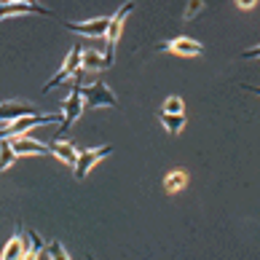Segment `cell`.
Masks as SVG:
<instances>
[{
  "label": "cell",
  "instance_id": "cell-16",
  "mask_svg": "<svg viewBox=\"0 0 260 260\" xmlns=\"http://www.w3.org/2000/svg\"><path fill=\"white\" fill-rule=\"evenodd\" d=\"M83 70L86 73H94V70H108V59L97 51H83Z\"/></svg>",
  "mask_w": 260,
  "mask_h": 260
},
{
  "label": "cell",
  "instance_id": "cell-22",
  "mask_svg": "<svg viewBox=\"0 0 260 260\" xmlns=\"http://www.w3.org/2000/svg\"><path fill=\"white\" fill-rule=\"evenodd\" d=\"M242 56H244V59H255V56H260V46H255V49H247V51H242Z\"/></svg>",
  "mask_w": 260,
  "mask_h": 260
},
{
  "label": "cell",
  "instance_id": "cell-9",
  "mask_svg": "<svg viewBox=\"0 0 260 260\" xmlns=\"http://www.w3.org/2000/svg\"><path fill=\"white\" fill-rule=\"evenodd\" d=\"M156 51H169V54H180V56H201L204 46L190 38H175V41H164L156 46Z\"/></svg>",
  "mask_w": 260,
  "mask_h": 260
},
{
  "label": "cell",
  "instance_id": "cell-19",
  "mask_svg": "<svg viewBox=\"0 0 260 260\" xmlns=\"http://www.w3.org/2000/svg\"><path fill=\"white\" fill-rule=\"evenodd\" d=\"M41 257H54V260H67L70 255L64 252V247L59 244V242H51V244H46V249H43V255Z\"/></svg>",
  "mask_w": 260,
  "mask_h": 260
},
{
  "label": "cell",
  "instance_id": "cell-13",
  "mask_svg": "<svg viewBox=\"0 0 260 260\" xmlns=\"http://www.w3.org/2000/svg\"><path fill=\"white\" fill-rule=\"evenodd\" d=\"M51 156H56L62 164H67V167H75L78 164V156L81 150L73 145V142H64V140H54L51 142Z\"/></svg>",
  "mask_w": 260,
  "mask_h": 260
},
{
  "label": "cell",
  "instance_id": "cell-12",
  "mask_svg": "<svg viewBox=\"0 0 260 260\" xmlns=\"http://www.w3.org/2000/svg\"><path fill=\"white\" fill-rule=\"evenodd\" d=\"M30 234H22V228H16V234L11 236V242H8L3 247V252H0V257L3 260H14V257H30Z\"/></svg>",
  "mask_w": 260,
  "mask_h": 260
},
{
  "label": "cell",
  "instance_id": "cell-24",
  "mask_svg": "<svg viewBox=\"0 0 260 260\" xmlns=\"http://www.w3.org/2000/svg\"><path fill=\"white\" fill-rule=\"evenodd\" d=\"M242 89H244V91H252V94H257V97H260V86H249V83H242Z\"/></svg>",
  "mask_w": 260,
  "mask_h": 260
},
{
  "label": "cell",
  "instance_id": "cell-3",
  "mask_svg": "<svg viewBox=\"0 0 260 260\" xmlns=\"http://www.w3.org/2000/svg\"><path fill=\"white\" fill-rule=\"evenodd\" d=\"M81 64H83V49H81V43H75L73 49H70V54L64 56V62H62V67H59V73H56L54 78L43 86V94H49L51 89L62 86L64 81H73V78H75V73L81 70Z\"/></svg>",
  "mask_w": 260,
  "mask_h": 260
},
{
  "label": "cell",
  "instance_id": "cell-1",
  "mask_svg": "<svg viewBox=\"0 0 260 260\" xmlns=\"http://www.w3.org/2000/svg\"><path fill=\"white\" fill-rule=\"evenodd\" d=\"M83 75H86V70L81 67V70L75 73L73 83H70V94H67L64 108H62L64 118H62V123H59V132H56V137H54V140H64V137H67V129H70L73 123H75V121H78L81 115H83V110H86V105H83Z\"/></svg>",
  "mask_w": 260,
  "mask_h": 260
},
{
  "label": "cell",
  "instance_id": "cell-4",
  "mask_svg": "<svg viewBox=\"0 0 260 260\" xmlns=\"http://www.w3.org/2000/svg\"><path fill=\"white\" fill-rule=\"evenodd\" d=\"M64 113H35V115H24V118H16L14 123H6L3 132H0V137H14V134H24L30 132L32 126H43V123H62Z\"/></svg>",
  "mask_w": 260,
  "mask_h": 260
},
{
  "label": "cell",
  "instance_id": "cell-11",
  "mask_svg": "<svg viewBox=\"0 0 260 260\" xmlns=\"http://www.w3.org/2000/svg\"><path fill=\"white\" fill-rule=\"evenodd\" d=\"M38 108L30 102H19V100H8L3 102V108H0V118H3V126L6 123H14L16 118H24V115H35Z\"/></svg>",
  "mask_w": 260,
  "mask_h": 260
},
{
  "label": "cell",
  "instance_id": "cell-14",
  "mask_svg": "<svg viewBox=\"0 0 260 260\" xmlns=\"http://www.w3.org/2000/svg\"><path fill=\"white\" fill-rule=\"evenodd\" d=\"M188 185V172L185 169H175V172H169L167 177H164V188H167V193H180L182 188Z\"/></svg>",
  "mask_w": 260,
  "mask_h": 260
},
{
  "label": "cell",
  "instance_id": "cell-7",
  "mask_svg": "<svg viewBox=\"0 0 260 260\" xmlns=\"http://www.w3.org/2000/svg\"><path fill=\"white\" fill-rule=\"evenodd\" d=\"M110 19L113 16H97V19H91V22H62V24L67 30L86 35V38H105L110 30Z\"/></svg>",
  "mask_w": 260,
  "mask_h": 260
},
{
  "label": "cell",
  "instance_id": "cell-8",
  "mask_svg": "<svg viewBox=\"0 0 260 260\" xmlns=\"http://www.w3.org/2000/svg\"><path fill=\"white\" fill-rule=\"evenodd\" d=\"M6 140H11V145H14V150L19 153V156H49L51 153V145H43V142L32 140L27 132L14 134V137H6Z\"/></svg>",
  "mask_w": 260,
  "mask_h": 260
},
{
  "label": "cell",
  "instance_id": "cell-25",
  "mask_svg": "<svg viewBox=\"0 0 260 260\" xmlns=\"http://www.w3.org/2000/svg\"><path fill=\"white\" fill-rule=\"evenodd\" d=\"M3 3H14V0H3ZM27 3H38V0H27Z\"/></svg>",
  "mask_w": 260,
  "mask_h": 260
},
{
  "label": "cell",
  "instance_id": "cell-2",
  "mask_svg": "<svg viewBox=\"0 0 260 260\" xmlns=\"http://www.w3.org/2000/svg\"><path fill=\"white\" fill-rule=\"evenodd\" d=\"M83 105H86V110L118 108V97L110 91V86L105 83V81H94L89 86H83Z\"/></svg>",
  "mask_w": 260,
  "mask_h": 260
},
{
  "label": "cell",
  "instance_id": "cell-20",
  "mask_svg": "<svg viewBox=\"0 0 260 260\" xmlns=\"http://www.w3.org/2000/svg\"><path fill=\"white\" fill-rule=\"evenodd\" d=\"M30 234V257H41L43 255V249H46V244H43V239L35 234V231H27Z\"/></svg>",
  "mask_w": 260,
  "mask_h": 260
},
{
  "label": "cell",
  "instance_id": "cell-6",
  "mask_svg": "<svg viewBox=\"0 0 260 260\" xmlns=\"http://www.w3.org/2000/svg\"><path fill=\"white\" fill-rule=\"evenodd\" d=\"M113 153V145H100V148H89V150H81L78 156V164H75V180H86V175L97 167L102 158H108Z\"/></svg>",
  "mask_w": 260,
  "mask_h": 260
},
{
  "label": "cell",
  "instance_id": "cell-21",
  "mask_svg": "<svg viewBox=\"0 0 260 260\" xmlns=\"http://www.w3.org/2000/svg\"><path fill=\"white\" fill-rule=\"evenodd\" d=\"M164 110L167 113H182V100L180 97H169L167 102H164Z\"/></svg>",
  "mask_w": 260,
  "mask_h": 260
},
{
  "label": "cell",
  "instance_id": "cell-18",
  "mask_svg": "<svg viewBox=\"0 0 260 260\" xmlns=\"http://www.w3.org/2000/svg\"><path fill=\"white\" fill-rule=\"evenodd\" d=\"M204 0H188V8H185V14H182V19L185 22H193V19L199 16V14H204Z\"/></svg>",
  "mask_w": 260,
  "mask_h": 260
},
{
  "label": "cell",
  "instance_id": "cell-17",
  "mask_svg": "<svg viewBox=\"0 0 260 260\" xmlns=\"http://www.w3.org/2000/svg\"><path fill=\"white\" fill-rule=\"evenodd\" d=\"M16 156H19V153L14 150V145H11V140H6L3 137V156H0V169H11V164L16 161Z\"/></svg>",
  "mask_w": 260,
  "mask_h": 260
},
{
  "label": "cell",
  "instance_id": "cell-23",
  "mask_svg": "<svg viewBox=\"0 0 260 260\" xmlns=\"http://www.w3.org/2000/svg\"><path fill=\"white\" fill-rule=\"evenodd\" d=\"M255 3H257V0H236L239 8H255Z\"/></svg>",
  "mask_w": 260,
  "mask_h": 260
},
{
  "label": "cell",
  "instance_id": "cell-10",
  "mask_svg": "<svg viewBox=\"0 0 260 260\" xmlns=\"http://www.w3.org/2000/svg\"><path fill=\"white\" fill-rule=\"evenodd\" d=\"M16 14H41V16H54L51 8H46L41 3H27V0H14V3H3L0 6V16H16Z\"/></svg>",
  "mask_w": 260,
  "mask_h": 260
},
{
  "label": "cell",
  "instance_id": "cell-5",
  "mask_svg": "<svg viewBox=\"0 0 260 260\" xmlns=\"http://www.w3.org/2000/svg\"><path fill=\"white\" fill-rule=\"evenodd\" d=\"M134 11V0H126L118 11H115V16L110 19V30H108V35H105V43H108V51H105V59H108V67L113 64V59H115V46H118V38H121V32H123V22H126V16Z\"/></svg>",
  "mask_w": 260,
  "mask_h": 260
},
{
  "label": "cell",
  "instance_id": "cell-15",
  "mask_svg": "<svg viewBox=\"0 0 260 260\" xmlns=\"http://www.w3.org/2000/svg\"><path fill=\"white\" fill-rule=\"evenodd\" d=\"M185 113H167V110H161V123H164V129H167L169 134H180L182 126H185Z\"/></svg>",
  "mask_w": 260,
  "mask_h": 260
}]
</instances>
